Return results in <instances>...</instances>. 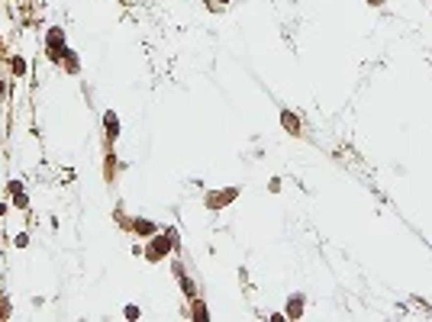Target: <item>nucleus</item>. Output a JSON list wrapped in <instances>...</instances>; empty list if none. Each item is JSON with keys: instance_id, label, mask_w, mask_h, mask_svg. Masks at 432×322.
Here are the masks:
<instances>
[{"instance_id": "f257e3e1", "label": "nucleus", "mask_w": 432, "mask_h": 322, "mask_svg": "<svg viewBox=\"0 0 432 322\" xmlns=\"http://www.w3.org/2000/svg\"><path fill=\"white\" fill-rule=\"evenodd\" d=\"M46 48H48V58H52L55 65H58L65 55H68V48H65V32L58 29V26H52V29H48V36H46Z\"/></svg>"}, {"instance_id": "6e6552de", "label": "nucleus", "mask_w": 432, "mask_h": 322, "mask_svg": "<svg viewBox=\"0 0 432 322\" xmlns=\"http://www.w3.org/2000/svg\"><path fill=\"white\" fill-rule=\"evenodd\" d=\"M10 68H13L16 77H23L26 74V58H23V55H13V58H10Z\"/></svg>"}, {"instance_id": "7ed1b4c3", "label": "nucleus", "mask_w": 432, "mask_h": 322, "mask_svg": "<svg viewBox=\"0 0 432 322\" xmlns=\"http://www.w3.org/2000/svg\"><path fill=\"white\" fill-rule=\"evenodd\" d=\"M226 200H236V190H223V193H210V197H207V207H210V209H219V207H226Z\"/></svg>"}, {"instance_id": "2eb2a0df", "label": "nucleus", "mask_w": 432, "mask_h": 322, "mask_svg": "<svg viewBox=\"0 0 432 322\" xmlns=\"http://www.w3.org/2000/svg\"><path fill=\"white\" fill-rule=\"evenodd\" d=\"M3 213H7V203H0V216H3Z\"/></svg>"}, {"instance_id": "f8f14e48", "label": "nucleus", "mask_w": 432, "mask_h": 322, "mask_svg": "<svg viewBox=\"0 0 432 322\" xmlns=\"http://www.w3.org/2000/svg\"><path fill=\"white\" fill-rule=\"evenodd\" d=\"M7 190H10V193H20V190H23V184H20V181H10Z\"/></svg>"}, {"instance_id": "9d476101", "label": "nucleus", "mask_w": 432, "mask_h": 322, "mask_svg": "<svg viewBox=\"0 0 432 322\" xmlns=\"http://www.w3.org/2000/svg\"><path fill=\"white\" fill-rule=\"evenodd\" d=\"M7 316H10V299L3 297V299H0V319H7Z\"/></svg>"}, {"instance_id": "f03ea898", "label": "nucleus", "mask_w": 432, "mask_h": 322, "mask_svg": "<svg viewBox=\"0 0 432 322\" xmlns=\"http://www.w3.org/2000/svg\"><path fill=\"white\" fill-rule=\"evenodd\" d=\"M168 248H171L168 235H152V245L145 248V258L148 261H162L165 254H168Z\"/></svg>"}, {"instance_id": "20e7f679", "label": "nucleus", "mask_w": 432, "mask_h": 322, "mask_svg": "<svg viewBox=\"0 0 432 322\" xmlns=\"http://www.w3.org/2000/svg\"><path fill=\"white\" fill-rule=\"evenodd\" d=\"M281 123H284V129H287V132L300 136V119H297L293 113H287V110H284V113H281Z\"/></svg>"}, {"instance_id": "dca6fc26", "label": "nucleus", "mask_w": 432, "mask_h": 322, "mask_svg": "<svg viewBox=\"0 0 432 322\" xmlns=\"http://www.w3.org/2000/svg\"><path fill=\"white\" fill-rule=\"evenodd\" d=\"M368 3H374V7H381V3H384V0H368Z\"/></svg>"}, {"instance_id": "ddd939ff", "label": "nucleus", "mask_w": 432, "mask_h": 322, "mask_svg": "<svg viewBox=\"0 0 432 322\" xmlns=\"http://www.w3.org/2000/svg\"><path fill=\"white\" fill-rule=\"evenodd\" d=\"M139 316V306H126V319H136Z\"/></svg>"}, {"instance_id": "0eeeda50", "label": "nucleus", "mask_w": 432, "mask_h": 322, "mask_svg": "<svg viewBox=\"0 0 432 322\" xmlns=\"http://www.w3.org/2000/svg\"><path fill=\"white\" fill-rule=\"evenodd\" d=\"M132 232H139V235H155V226L148 219H136L132 223Z\"/></svg>"}, {"instance_id": "1a4fd4ad", "label": "nucleus", "mask_w": 432, "mask_h": 322, "mask_svg": "<svg viewBox=\"0 0 432 322\" xmlns=\"http://www.w3.org/2000/svg\"><path fill=\"white\" fill-rule=\"evenodd\" d=\"M13 207H16V209H26V207H29V200H26V193H23V190L13 193Z\"/></svg>"}, {"instance_id": "9b49d317", "label": "nucleus", "mask_w": 432, "mask_h": 322, "mask_svg": "<svg viewBox=\"0 0 432 322\" xmlns=\"http://www.w3.org/2000/svg\"><path fill=\"white\" fill-rule=\"evenodd\" d=\"M26 245H29V235H26V232H23V235H16V248H26Z\"/></svg>"}, {"instance_id": "423d86ee", "label": "nucleus", "mask_w": 432, "mask_h": 322, "mask_svg": "<svg viewBox=\"0 0 432 322\" xmlns=\"http://www.w3.org/2000/svg\"><path fill=\"white\" fill-rule=\"evenodd\" d=\"M103 126H107V136L110 138L120 136V119H116V113H103Z\"/></svg>"}, {"instance_id": "39448f33", "label": "nucleus", "mask_w": 432, "mask_h": 322, "mask_svg": "<svg viewBox=\"0 0 432 322\" xmlns=\"http://www.w3.org/2000/svg\"><path fill=\"white\" fill-rule=\"evenodd\" d=\"M300 313H303V297L297 293V297L287 299V316H290V319H300Z\"/></svg>"}, {"instance_id": "4468645a", "label": "nucleus", "mask_w": 432, "mask_h": 322, "mask_svg": "<svg viewBox=\"0 0 432 322\" xmlns=\"http://www.w3.org/2000/svg\"><path fill=\"white\" fill-rule=\"evenodd\" d=\"M3 93H7V87H3V81H0V97H3Z\"/></svg>"}]
</instances>
